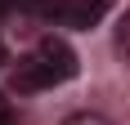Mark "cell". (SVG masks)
I'll use <instances>...</instances> for the list:
<instances>
[{
  "label": "cell",
  "mask_w": 130,
  "mask_h": 125,
  "mask_svg": "<svg viewBox=\"0 0 130 125\" xmlns=\"http://www.w3.org/2000/svg\"><path fill=\"white\" fill-rule=\"evenodd\" d=\"M108 13V0H45V13L58 27H94Z\"/></svg>",
  "instance_id": "obj_1"
},
{
  "label": "cell",
  "mask_w": 130,
  "mask_h": 125,
  "mask_svg": "<svg viewBox=\"0 0 130 125\" xmlns=\"http://www.w3.org/2000/svg\"><path fill=\"white\" fill-rule=\"evenodd\" d=\"M54 85H63V80L54 76V67L36 49L27 54V58H18V67H13V89L18 94H40V89H54Z\"/></svg>",
  "instance_id": "obj_2"
},
{
  "label": "cell",
  "mask_w": 130,
  "mask_h": 125,
  "mask_svg": "<svg viewBox=\"0 0 130 125\" xmlns=\"http://www.w3.org/2000/svg\"><path fill=\"white\" fill-rule=\"evenodd\" d=\"M36 54L54 67V76H58V80H72V76H76V49H72L63 36H45V40L36 45Z\"/></svg>",
  "instance_id": "obj_3"
},
{
  "label": "cell",
  "mask_w": 130,
  "mask_h": 125,
  "mask_svg": "<svg viewBox=\"0 0 130 125\" xmlns=\"http://www.w3.org/2000/svg\"><path fill=\"white\" fill-rule=\"evenodd\" d=\"M117 54L130 58V9L121 13V23H117Z\"/></svg>",
  "instance_id": "obj_4"
},
{
  "label": "cell",
  "mask_w": 130,
  "mask_h": 125,
  "mask_svg": "<svg viewBox=\"0 0 130 125\" xmlns=\"http://www.w3.org/2000/svg\"><path fill=\"white\" fill-rule=\"evenodd\" d=\"M63 125H112V121H108L103 112H72Z\"/></svg>",
  "instance_id": "obj_5"
},
{
  "label": "cell",
  "mask_w": 130,
  "mask_h": 125,
  "mask_svg": "<svg viewBox=\"0 0 130 125\" xmlns=\"http://www.w3.org/2000/svg\"><path fill=\"white\" fill-rule=\"evenodd\" d=\"M0 125H13V107H9L5 94H0Z\"/></svg>",
  "instance_id": "obj_6"
},
{
  "label": "cell",
  "mask_w": 130,
  "mask_h": 125,
  "mask_svg": "<svg viewBox=\"0 0 130 125\" xmlns=\"http://www.w3.org/2000/svg\"><path fill=\"white\" fill-rule=\"evenodd\" d=\"M5 62H9V49H5V40H0V67H5Z\"/></svg>",
  "instance_id": "obj_7"
}]
</instances>
